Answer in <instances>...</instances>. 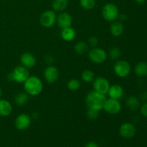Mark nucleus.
I'll return each instance as SVG.
<instances>
[{
  "label": "nucleus",
  "instance_id": "bb28decb",
  "mask_svg": "<svg viewBox=\"0 0 147 147\" xmlns=\"http://www.w3.org/2000/svg\"><path fill=\"white\" fill-rule=\"evenodd\" d=\"M109 56L113 60H118L121 56V50L119 47H113L109 52Z\"/></svg>",
  "mask_w": 147,
  "mask_h": 147
},
{
  "label": "nucleus",
  "instance_id": "f03ea898",
  "mask_svg": "<svg viewBox=\"0 0 147 147\" xmlns=\"http://www.w3.org/2000/svg\"><path fill=\"white\" fill-rule=\"evenodd\" d=\"M24 88L28 95L37 96L43 89L42 82L37 76H30L24 83Z\"/></svg>",
  "mask_w": 147,
  "mask_h": 147
},
{
  "label": "nucleus",
  "instance_id": "f704fd0d",
  "mask_svg": "<svg viewBox=\"0 0 147 147\" xmlns=\"http://www.w3.org/2000/svg\"><path fill=\"white\" fill-rule=\"evenodd\" d=\"M1 96H2V90H1V89L0 88V98H1Z\"/></svg>",
  "mask_w": 147,
  "mask_h": 147
},
{
  "label": "nucleus",
  "instance_id": "6ab92c4d",
  "mask_svg": "<svg viewBox=\"0 0 147 147\" xmlns=\"http://www.w3.org/2000/svg\"><path fill=\"white\" fill-rule=\"evenodd\" d=\"M134 73L139 77H145L147 76V62H139L134 68Z\"/></svg>",
  "mask_w": 147,
  "mask_h": 147
},
{
  "label": "nucleus",
  "instance_id": "4468645a",
  "mask_svg": "<svg viewBox=\"0 0 147 147\" xmlns=\"http://www.w3.org/2000/svg\"><path fill=\"white\" fill-rule=\"evenodd\" d=\"M20 62L22 65L27 68H32L36 64V58L33 54L30 53H25L22 55L20 57Z\"/></svg>",
  "mask_w": 147,
  "mask_h": 147
},
{
  "label": "nucleus",
  "instance_id": "f257e3e1",
  "mask_svg": "<svg viewBox=\"0 0 147 147\" xmlns=\"http://www.w3.org/2000/svg\"><path fill=\"white\" fill-rule=\"evenodd\" d=\"M106 100V97L105 95L93 90L88 93V94L86 96V102L88 107L99 111L103 109Z\"/></svg>",
  "mask_w": 147,
  "mask_h": 147
},
{
  "label": "nucleus",
  "instance_id": "473e14b6",
  "mask_svg": "<svg viewBox=\"0 0 147 147\" xmlns=\"http://www.w3.org/2000/svg\"><path fill=\"white\" fill-rule=\"evenodd\" d=\"M119 19H120V22L124 21L126 19V16L125 14H121V15H119Z\"/></svg>",
  "mask_w": 147,
  "mask_h": 147
},
{
  "label": "nucleus",
  "instance_id": "0eeeda50",
  "mask_svg": "<svg viewBox=\"0 0 147 147\" xmlns=\"http://www.w3.org/2000/svg\"><path fill=\"white\" fill-rule=\"evenodd\" d=\"M110 86V83L106 78L98 77L93 80V88L95 91L105 96L108 94Z\"/></svg>",
  "mask_w": 147,
  "mask_h": 147
},
{
  "label": "nucleus",
  "instance_id": "4be33fe9",
  "mask_svg": "<svg viewBox=\"0 0 147 147\" xmlns=\"http://www.w3.org/2000/svg\"><path fill=\"white\" fill-rule=\"evenodd\" d=\"M28 100V94L27 93H20L14 97V102L18 106H23Z\"/></svg>",
  "mask_w": 147,
  "mask_h": 147
},
{
  "label": "nucleus",
  "instance_id": "2eb2a0df",
  "mask_svg": "<svg viewBox=\"0 0 147 147\" xmlns=\"http://www.w3.org/2000/svg\"><path fill=\"white\" fill-rule=\"evenodd\" d=\"M108 94H109V97L111 98L119 100L123 96V89L119 85H113V86H110V88H109V92H108Z\"/></svg>",
  "mask_w": 147,
  "mask_h": 147
},
{
  "label": "nucleus",
  "instance_id": "a211bd4d",
  "mask_svg": "<svg viewBox=\"0 0 147 147\" xmlns=\"http://www.w3.org/2000/svg\"><path fill=\"white\" fill-rule=\"evenodd\" d=\"M76 31L72 27H67V28H65L62 30L61 32V37L65 41L70 42L73 40L76 37Z\"/></svg>",
  "mask_w": 147,
  "mask_h": 147
},
{
  "label": "nucleus",
  "instance_id": "5701e85b",
  "mask_svg": "<svg viewBox=\"0 0 147 147\" xmlns=\"http://www.w3.org/2000/svg\"><path fill=\"white\" fill-rule=\"evenodd\" d=\"M75 51L78 55H83L88 50V45L85 42H79L75 45Z\"/></svg>",
  "mask_w": 147,
  "mask_h": 147
},
{
  "label": "nucleus",
  "instance_id": "1a4fd4ad",
  "mask_svg": "<svg viewBox=\"0 0 147 147\" xmlns=\"http://www.w3.org/2000/svg\"><path fill=\"white\" fill-rule=\"evenodd\" d=\"M103 109L110 114H117L121 109V105L119 100L110 98L106 100Z\"/></svg>",
  "mask_w": 147,
  "mask_h": 147
},
{
  "label": "nucleus",
  "instance_id": "9d476101",
  "mask_svg": "<svg viewBox=\"0 0 147 147\" xmlns=\"http://www.w3.org/2000/svg\"><path fill=\"white\" fill-rule=\"evenodd\" d=\"M15 126L18 130L24 131L30 127L31 124V118L26 113H21L15 119Z\"/></svg>",
  "mask_w": 147,
  "mask_h": 147
},
{
  "label": "nucleus",
  "instance_id": "7ed1b4c3",
  "mask_svg": "<svg viewBox=\"0 0 147 147\" xmlns=\"http://www.w3.org/2000/svg\"><path fill=\"white\" fill-rule=\"evenodd\" d=\"M29 77H30V73L28 68L22 65L16 67L9 75V79L17 83H24Z\"/></svg>",
  "mask_w": 147,
  "mask_h": 147
},
{
  "label": "nucleus",
  "instance_id": "72a5a7b5",
  "mask_svg": "<svg viewBox=\"0 0 147 147\" xmlns=\"http://www.w3.org/2000/svg\"><path fill=\"white\" fill-rule=\"evenodd\" d=\"M146 0H134V1L136 3H137V4H144V2H146Z\"/></svg>",
  "mask_w": 147,
  "mask_h": 147
},
{
  "label": "nucleus",
  "instance_id": "dca6fc26",
  "mask_svg": "<svg viewBox=\"0 0 147 147\" xmlns=\"http://www.w3.org/2000/svg\"><path fill=\"white\" fill-rule=\"evenodd\" d=\"M12 111V106L8 100L0 99V116H8Z\"/></svg>",
  "mask_w": 147,
  "mask_h": 147
},
{
  "label": "nucleus",
  "instance_id": "f8f14e48",
  "mask_svg": "<svg viewBox=\"0 0 147 147\" xmlns=\"http://www.w3.org/2000/svg\"><path fill=\"white\" fill-rule=\"evenodd\" d=\"M136 131L135 126L131 123H123L119 129L121 136L125 139H130L133 137L136 134Z\"/></svg>",
  "mask_w": 147,
  "mask_h": 147
},
{
  "label": "nucleus",
  "instance_id": "412c9836",
  "mask_svg": "<svg viewBox=\"0 0 147 147\" xmlns=\"http://www.w3.org/2000/svg\"><path fill=\"white\" fill-rule=\"evenodd\" d=\"M126 106L131 111H136L140 108V102L135 96H129L126 100Z\"/></svg>",
  "mask_w": 147,
  "mask_h": 147
},
{
  "label": "nucleus",
  "instance_id": "aec40b11",
  "mask_svg": "<svg viewBox=\"0 0 147 147\" xmlns=\"http://www.w3.org/2000/svg\"><path fill=\"white\" fill-rule=\"evenodd\" d=\"M68 6V0H53L52 7L55 11H63Z\"/></svg>",
  "mask_w": 147,
  "mask_h": 147
},
{
  "label": "nucleus",
  "instance_id": "c756f323",
  "mask_svg": "<svg viewBox=\"0 0 147 147\" xmlns=\"http://www.w3.org/2000/svg\"><path fill=\"white\" fill-rule=\"evenodd\" d=\"M140 111L141 113H142L144 116L147 117V102L144 103V104L141 106Z\"/></svg>",
  "mask_w": 147,
  "mask_h": 147
},
{
  "label": "nucleus",
  "instance_id": "9b49d317",
  "mask_svg": "<svg viewBox=\"0 0 147 147\" xmlns=\"http://www.w3.org/2000/svg\"><path fill=\"white\" fill-rule=\"evenodd\" d=\"M59 77L58 70L55 66H48L44 71V78L49 83H54L57 80Z\"/></svg>",
  "mask_w": 147,
  "mask_h": 147
},
{
  "label": "nucleus",
  "instance_id": "6e6552de",
  "mask_svg": "<svg viewBox=\"0 0 147 147\" xmlns=\"http://www.w3.org/2000/svg\"><path fill=\"white\" fill-rule=\"evenodd\" d=\"M56 20H57V16L55 11L53 10H47L41 14L40 20L43 27L50 28L55 24Z\"/></svg>",
  "mask_w": 147,
  "mask_h": 147
},
{
  "label": "nucleus",
  "instance_id": "20e7f679",
  "mask_svg": "<svg viewBox=\"0 0 147 147\" xmlns=\"http://www.w3.org/2000/svg\"><path fill=\"white\" fill-rule=\"evenodd\" d=\"M102 15L106 21L113 22L119 17V9L113 3H107L103 6Z\"/></svg>",
  "mask_w": 147,
  "mask_h": 147
},
{
  "label": "nucleus",
  "instance_id": "2f4dec72",
  "mask_svg": "<svg viewBox=\"0 0 147 147\" xmlns=\"http://www.w3.org/2000/svg\"><path fill=\"white\" fill-rule=\"evenodd\" d=\"M141 97H142V99L143 100H145V101L147 100V92H145V93H142V95Z\"/></svg>",
  "mask_w": 147,
  "mask_h": 147
},
{
  "label": "nucleus",
  "instance_id": "7c9ffc66",
  "mask_svg": "<svg viewBox=\"0 0 147 147\" xmlns=\"http://www.w3.org/2000/svg\"><path fill=\"white\" fill-rule=\"evenodd\" d=\"M85 147H99V146H98V145L96 143V142H88V143L86 144V146Z\"/></svg>",
  "mask_w": 147,
  "mask_h": 147
},
{
  "label": "nucleus",
  "instance_id": "a878e982",
  "mask_svg": "<svg viewBox=\"0 0 147 147\" xmlns=\"http://www.w3.org/2000/svg\"><path fill=\"white\" fill-rule=\"evenodd\" d=\"M80 82L77 79H72L67 83V88L70 90H77L80 88Z\"/></svg>",
  "mask_w": 147,
  "mask_h": 147
},
{
  "label": "nucleus",
  "instance_id": "423d86ee",
  "mask_svg": "<svg viewBox=\"0 0 147 147\" xmlns=\"http://www.w3.org/2000/svg\"><path fill=\"white\" fill-rule=\"evenodd\" d=\"M113 71L119 77L125 78L131 73V65L126 60H119L115 63Z\"/></svg>",
  "mask_w": 147,
  "mask_h": 147
},
{
  "label": "nucleus",
  "instance_id": "b1692460",
  "mask_svg": "<svg viewBox=\"0 0 147 147\" xmlns=\"http://www.w3.org/2000/svg\"><path fill=\"white\" fill-rule=\"evenodd\" d=\"M81 78L83 81H85L86 83H90V82L93 81L95 79L94 73L90 70H86L83 72Z\"/></svg>",
  "mask_w": 147,
  "mask_h": 147
},
{
  "label": "nucleus",
  "instance_id": "f3484780",
  "mask_svg": "<svg viewBox=\"0 0 147 147\" xmlns=\"http://www.w3.org/2000/svg\"><path fill=\"white\" fill-rule=\"evenodd\" d=\"M110 31L112 35L115 37H119L124 32V26L123 23L120 21L113 22L111 25Z\"/></svg>",
  "mask_w": 147,
  "mask_h": 147
},
{
  "label": "nucleus",
  "instance_id": "ddd939ff",
  "mask_svg": "<svg viewBox=\"0 0 147 147\" xmlns=\"http://www.w3.org/2000/svg\"><path fill=\"white\" fill-rule=\"evenodd\" d=\"M56 22L57 25L62 30L70 27L72 24V17L69 13L62 12L57 16Z\"/></svg>",
  "mask_w": 147,
  "mask_h": 147
},
{
  "label": "nucleus",
  "instance_id": "cd10ccee",
  "mask_svg": "<svg viewBox=\"0 0 147 147\" xmlns=\"http://www.w3.org/2000/svg\"><path fill=\"white\" fill-rule=\"evenodd\" d=\"M86 115H87L88 119H90V120H96L98 117V111L88 108Z\"/></svg>",
  "mask_w": 147,
  "mask_h": 147
},
{
  "label": "nucleus",
  "instance_id": "39448f33",
  "mask_svg": "<svg viewBox=\"0 0 147 147\" xmlns=\"http://www.w3.org/2000/svg\"><path fill=\"white\" fill-rule=\"evenodd\" d=\"M88 57L90 61L96 64H100L107 59V53L100 47H93L88 53Z\"/></svg>",
  "mask_w": 147,
  "mask_h": 147
},
{
  "label": "nucleus",
  "instance_id": "c85d7f7f",
  "mask_svg": "<svg viewBox=\"0 0 147 147\" xmlns=\"http://www.w3.org/2000/svg\"><path fill=\"white\" fill-rule=\"evenodd\" d=\"M88 42L91 47H96L98 44V38L96 37H91L89 38Z\"/></svg>",
  "mask_w": 147,
  "mask_h": 147
},
{
  "label": "nucleus",
  "instance_id": "393cba45",
  "mask_svg": "<svg viewBox=\"0 0 147 147\" xmlns=\"http://www.w3.org/2000/svg\"><path fill=\"white\" fill-rule=\"evenodd\" d=\"M80 6L86 10H90L96 6V0H80Z\"/></svg>",
  "mask_w": 147,
  "mask_h": 147
}]
</instances>
